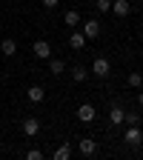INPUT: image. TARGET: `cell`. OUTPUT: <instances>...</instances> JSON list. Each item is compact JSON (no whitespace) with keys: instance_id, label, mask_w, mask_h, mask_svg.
<instances>
[{"instance_id":"obj_20","label":"cell","mask_w":143,"mask_h":160,"mask_svg":"<svg viewBox=\"0 0 143 160\" xmlns=\"http://www.w3.org/2000/svg\"><path fill=\"white\" fill-rule=\"evenodd\" d=\"M26 160H43V152H40V149H29L26 152Z\"/></svg>"},{"instance_id":"obj_16","label":"cell","mask_w":143,"mask_h":160,"mask_svg":"<svg viewBox=\"0 0 143 160\" xmlns=\"http://www.w3.org/2000/svg\"><path fill=\"white\" fill-rule=\"evenodd\" d=\"M123 123H126V126H140V114H137V109L123 112Z\"/></svg>"},{"instance_id":"obj_15","label":"cell","mask_w":143,"mask_h":160,"mask_svg":"<svg viewBox=\"0 0 143 160\" xmlns=\"http://www.w3.org/2000/svg\"><path fill=\"white\" fill-rule=\"evenodd\" d=\"M63 23H66L69 29H72V26H80V14H77L74 9H69V12L63 14Z\"/></svg>"},{"instance_id":"obj_14","label":"cell","mask_w":143,"mask_h":160,"mask_svg":"<svg viewBox=\"0 0 143 160\" xmlns=\"http://www.w3.org/2000/svg\"><path fill=\"white\" fill-rule=\"evenodd\" d=\"M86 77H89V69L86 66H72V80H74V83H83Z\"/></svg>"},{"instance_id":"obj_3","label":"cell","mask_w":143,"mask_h":160,"mask_svg":"<svg viewBox=\"0 0 143 160\" xmlns=\"http://www.w3.org/2000/svg\"><path fill=\"white\" fill-rule=\"evenodd\" d=\"M123 140L129 146H140L143 143V132H140V126H129L126 132H123Z\"/></svg>"},{"instance_id":"obj_6","label":"cell","mask_w":143,"mask_h":160,"mask_svg":"<svg viewBox=\"0 0 143 160\" xmlns=\"http://www.w3.org/2000/svg\"><path fill=\"white\" fill-rule=\"evenodd\" d=\"M77 149H80V154H83V157H92V154L97 152V143H94L92 137H80V143H77Z\"/></svg>"},{"instance_id":"obj_8","label":"cell","mask_w":143,"mask_h":160,"mask_svg":"<svg viewBox=\"0 0 143 160\" xmlns=\"http://www.w3.org/2000/svg\"><path fill=\"white\" fill-rule=\"evenodd\" d=\"M40 132V120L37 117H23V134L26 137H34Z\"/></svg>"},{"instance_id":"obj_1","label":"cell","mask_w":143,"mask_h":160,"mask_svg":"<svg viewBox=\"0 0 143 160\" xmlns=\"http://www.w3.org/2000/svg\"><path fill=\"white\" fill-rule=\"evenodd\" d=\"M32 52L40 60H49L52 57V43H49V40H34V43H32Z\"/></svg>"},{"instance_id":"obj_11","label":"cell","mask_w":143,"mask_h":160,"mask_svg":"<svg viewBox=\"0 0 143 160\" xmlns=\"http://www.w3.org/2000/svg\"><path fill=\"white\" fill-rule=\"evenodd\" d=\"M63 72H66V63H63V60H60V57H49V74L60 77Z\"/></svg>"},{"instance_id":"obj_13","label":"cell","mask_w":143,"mask_h":160,"mask_svg":"<svg viewBox=\"0 0 143 160\" xmlns=\"http://www.w3.org/2000/svg\"><path fill=\"white\" fill-rule=\"evenodd\" d=\"M0 52H3L6 57H12V54L17 52V43H14L12 37H6V40H0Z\"/></svg>"},{"instance_id":"obj_9","label":"cell","mask_w":143,"mask_h":160,"mask_svg":"<svg viewBox=\"0 0 143 160\" xmlns=\"http://www.w3.org/2000/svg\"><path fill=\"white\" fill-rule=\"evenodd\" d=\"M132 12V3H129V0H115V3H112V14L115 17H126Z\"/></svg>"},{"instance_id":"obj_22","label":"cell","mask_w":143,"mask_h":160,"mask_svg":"<svg viewBox=\"0 0 143 160\" xmlns=\"http://www.w3.org/2000/svg\"><path fill=\"white\" fill-rule=\"evenodd\" d=\"M137 106H140V109H143V89H140V92H137Z\"/></svg>"},{"instance_id":"obj_2","label":"cell","mask_w":143,"mask_h":160,"mask_svg":"<svg viewBox=\"0 0 143 160\" xmlns=\"http://www.w3.org/2000/svg\"><path fill=\"white\" fill-rule=\"evenodd\" d=\"M109 72H112L109 57H94V63H92V74H97V77H106Z\"/></svg>"},{"instance_id":"obj_18","label":"cell","mask_w":143,"mask_h":160,"mask_svg":"<svg viewBox=\"0 0 143 160\" xmlns=\"http://www.w3.org/2000/svg\"><path fill=\"white\" fill-rule=\"evenodd\" d=\"M126 83H129L132 89H140V86H143V74H140V72H132V74L126 77Z\"/></svg>"},{"instance_id":"obj_21","label":"cell","mask_w":143,"mask_h":160,"mask_svg":"<svg viewBox=\"0 0 143 160\" xmlns=\"http://www.w3.org/2000/svg\"><path fill=\"white\" fill-rule=\"evenodd\" d=\"M43 6H46V9H54V6H57V0H43Z\"/></svg>"},{"instance_id":"obj_23","label":"cell","mask_w":143,"mask_h":160,"mask_svg":"<svg viewBox=\"0 0 143 160\" xmlns=\"http://www.w3.org/2000/svg\"><path fill=\"white\" fill-rule=\"evenodd\" d=\"M112 3H115V0H112Z\"/></svg>"},{"instance_id":"obj_12","label":"cell","mask_w":143,"mask_h":160,"mask_svg":"<svg viewBox=\"0 0 143 160\" xmlns=\"http://www.w3.org/2000/svg\"><path fill=\"white\" fill-rule=\"evenodd\" d=\"M69 46H72V49H83V46H86V34H83V32L69 34Z\"/></svg>"},{"instance_id":"obj_7","label":"cell","mask_w":143,"mask_h":160,"mask_svg":"<svg viewBox=\"0 0 143 160\" xmlns=\"http://www.w3.org/2000/svg\"><path fill=\"white\" fill-rule=\"evenodd\" d=\"M26 97L32 100V103H43V100H46V89L34 83V86H29V89H26Z\"/></svg>"},{"instance_id":"obj_4","label":"cell","mask_w":143,"mask_h":160,"mask_svg":"<svg viewBox=\"0 0 143 160\" xmlns=\"http://www.w3.org/2000/svg\"><path fill=\"white\" fill-rule=\"evenodd\" d=\"M94 117H97V109L92 103H83V106L77 109V120H80V123H92Z\"/></svg>"},{"instance_id":"obj_17","label":"cell","mask_w":143,"mask_h":160,"mask_svg":"<svg viewBox=\"0 0 143 160\" xmlns=\"http://www.w3.org/2000/svg\"><path fill=\"white\" fill-rule=\"evenodd\" d=\"M69 157H72V146H69V143L57 146V152H54V160H69Z\"/></svg>"},{"instance_id":"obj_10","label":"cell","mask_w":143,"mask_h":160,"mask_svg":"<svg viewBox=\"0 0 143 160\" xmlns=\"http://www.w3.org/2000/svg\"><path fill=\"white\" fill-rule=\"evenodd\" d=\"M109 120H112V126H120V123H123V106H120L117 100H115L112 109H109Z\"/></svg>"},{"instance_id":"obj_19","label":"cell","mask_w":143,"mask_h":160,"mask_svg":"<svg viewBox=\"0 0 143 160\" xmlns=\"http://www.w3.org/2000/svg\"><path fill=\"white\" fill-rule=\"evenodd\" d=\"M94 9H97V12H103V14L112 12V0H94Z\"/></svg>"},{"instance_id":"obj_5","label":"cell","mask_w":143,"mask_h":160,"mask_svg":"<svg viewBox=\"0 0 143 160\" xmlns=\"http://www.w3.org/2000/svg\"><path fill=\"white\" fill-rule=\"evenodd\" d=\"M83 34H86V40H94L97 34H100V20H94V17H89L86 23H83Z\"/></svg>"}]
</instances>
